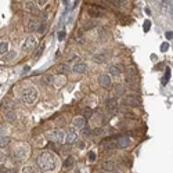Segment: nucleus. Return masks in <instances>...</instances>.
Here are the masks:
<instances>
[{"mask_svg": "<svg viewBox=\"0 0 173 173\" xmlns=\"http://www.w3.org/2000/svg\"><path fill=\"white\" fill-rule=\"evenodd\" d=\"M37 165L40 166V169L43 172H53L57 168V158L53 152L44 151L37 158Z\"/></svg>", "mask_w": 173, "mask_h": 173, "instance_id": "f257e3e1", "label": "nucleus"}, {"mask_svg": "<svg viewBox=\"0 0 173 173\" xmlns=\"http://www.w3.org/2000/svg\"><path fill=\"white\" fill-rule=\"evenodd\" d=\"M72 69H73V72H76V73H85L87 71V64L83 62V61H79L73 65Z\"/></svg>", "mask_w": 173, "mask_h": 173, "instance_id": "4468645a", "label": "nucleus"}, {"mask_svg": "<svg viewBox=\"0 0 173 173\" xmlns=\"http://www.w3.org/2000/svg\"><path fill=\"white\" fill-rule=\"evenodd\" d=\"M73 125H75V127H79V129H82L83 126H86V118L83 116H78L73 119Z\"/></svg>", "mask_w": 173, "mask_h": 173, "instance_id": "a211bd4d", "label": "nucleus"}, {"mask_svg": "<svg viewBox=\"0 0 173 173\" xmlns=\"http://www.w3.org/2000/svg\"><path fill=\"white\" fill-rule=\"evenodd\" d=\"M12 154H14V158L17 159V161H21V159H24L28 156V154H29V147L21 143L14 148Z\"/></svg>", "mask_w": 173, "mask_h": 173, "instance_id": "7ed1b4c3", "label": "nucleus"}, {"mask_svg": "<svg viewBox=\"0 0 173 173\" xmlns=\"http://www.w3.org/2000/svg\"><path fill=\"white\" fill-rule=\"evenodd\" d=\"M6 132H7V129H6V127L2 125V126H0V136H4Z\"/></svg>", "mask_w": 173, "mask_h": 173, "instance_id": "4c0bfd02", "label": "nucleus"}, {"mask_svg": "<svg viewBox=\"0 0 173 173\" xmlns=\"http://www.w3.org/2000/svg\"><path fill=\"white\" fill-rule=\"evenodd\" d=\"M150 29H151V21H150V20L144 21V25H143V31H144V32H148Z\"/></svg>", "mask_w": 173, "mask_h": 173, "instance_id": "bb28decb", "label": "nucleus"}, {"mask_svg": "<svg viewBox=\"0 0 173 173\" xmlns=\"http://www.w3.org/2000/svg\"><path fill=\"white\" fill-rule=\"evenodd\" d=\"M47 139L56 144H64V141H65V133L62 130H54V132L47 133Z\"/></svg>", "mask_w": 173, "mask_h": 173, "instance_id": "20e7f679", "label": "nucleus"}, {"mask_svg": "<svg viewBox=\"0 0 173 173\" xmlns=\"http://www.w3.org/2000/svg\"><path fill=\"white\" fill-rule=\"evenodd\" d=\"M96 158H97L96 152H93V151L89 152V161H90V162H94V161H96Z\"/></svg>", "mask_w": 173, "mask_h": 173, "instance_id": "2f4dec72", "label": "nucleus"}, {"mask_svg": "<svg viewBox=\"0 0 173 173\" xmlns=\"http://www.w3.org/2000/svg\"><path fill=\"white\" fill-rule=\"evenodd\" d=\"M10 141H11V139H10V137H7V136H0V147H2V148H3V147H7L8 146V144H10Z\"/></svg>", "mask_w": 173, "mask_h": 173, "instance_id": "6ab92c4d", "label": "nucleus"}, {"mask_svg": "<svg viewBox=\"0 0 173 173\" xmlns=\"http://www.w3.org/2000/svg\"><path fill=\"white\" fill-rule=\"evenodd\" d=\"M125 90H126V89H125L123 86H116V90L115 91H116V94H123Z\"/></svg>", "mask_w": 173, "mask_h": 173, "instance_id": "72a5a7b5", "label": "nucleus"}, {"mask_svg": "<svg viewBox=\"0 0 173 173\" xmlns=\"http://www.w3.org/2000/svg\"><path fill=\"white\" fill-rule=\"evenodd\" d=\"M67 2H68V0H64V3H67Z\"/></svg>", "mask_w": 173, "mask_h": 173, "instance_id": "de8ad7c7", "label": "nucleus"}, {"mask_svg": "<svg viewBox=\"0 0 173 173\" xmlns=\"http://www.w3.org/2000/svg\"><path fill=\"white\" fill-rule=\"evenodd\" d=\"M107 60H108L107 53H98V54H96V56H93V61L96 64H104Z\"/></svg>", "mask_w": 173, "mask_h": 173, "instance_id": "dca6fc26", "label": "nucleus"}, {"mask_svg": "<svg viewBox=\"0 0 173 173\" xmlns=\"http://www.w3.org/2000/svg\"><path fill=\"white\" fill-rule=\"evenodd\" d=\"M64 39H65V32L61 31V32L58 33V40H64Z\"/></svg>", "mask_w": 173, "mask_h": 173, "instance_id": "58836bf2", "label": "nucleus"}, {"mask_svg": "<svg viewBox=\"0 0 173 173\" xmlns=\"http://www.w3.org/2000/svg\"><path fill=\"white\" fill-rule=\"evenodd\" d=\"M105 108H107L108 111H111V114H116V111H118V101L115 100V98H108V100L105 101Z\"/></svg>", "mask_w": 173, "mask_h": 173, "instance_id": "9d476101", "label": "nucleus"}, {"mask_svg": "<svg viewBox=\"0 0 173 173\" xmlns=\"http://www.w3.org/2000/svg\"><path fill=\"white\" fill-rule=\"evenodd\" d=\"M8 51V43L7 42H2L0 43V54H6Z\"/></svg>", "mask_w": 173, "mask_h": 173, "instance_id": "412c9836", "label": "nucleus"}, {"mask_svg": "<svg viewBox=\"0 0 173 173\" xmlns=\"http://www.w3.org/2000/svg\"><path fill=\"white\" fill-rule=\"evenodd\" d=\"M76 139H78V133H76V129L75 127H68V130H67L65 133V141L67 144H72L76 141Z\"/></svg>", "mask_w": 173, "mask_h": 173, "instance_id": "423d86ee", "label": "nucleus"}, {"mask_svg": "<svg viewBox=\"0 0 173 173\" xmlns=\"http://www.w3.org/2000/svg\"><path fill=\"white\" fill-rule=\"evenodd\" d=\"M97 21L93 18V20H89V21H85L83 22V25H82V31L83 32H86V31H91L93 28H96L97 27Z\"/></svg>", "mask_w": 173, "mask_h": 173, "instance_id": "2eb2a0df", "label": "nucleus"}, {"mask_svg": "<svg viewBox=\"0 0 173 173\" xmlns=\"http://www.w3.org/2000/svg\"><path fill=\"white\" fill-rule=\"evenodd\" d=\"M123 72V68L121 65H111L110 67V76H119Z\"/></svg>", "mask_w": 173, "mask_h": 173, "instance_id": "f3484780", "label": "nucleus"}, {"mask_svg": "<svg viewBox=\"0 0 173 173\" xmlns=\"http://www.w3.org/2000/svg\"><path fill=\"white\" fill-rule=\"evenodd\" d=\"M35 46H36V39L33 36H28L24 43H22V51H29Z\"/></svg>", "mask_w": 173, "mask_h": 173, "instance_id": "6e6552de", "label": "nucleus"}, {"mask_svg": "<svg viewBox=\"0 0 173 173\" xmlns=\"http://www.w3.org/2000/svg\"><path fill=\"white\" fill-rule=\"evenodd\" d=\"M44 82H46V83H51V82H53V76H51V75H46V76H44Z\"/></svg>", "mask_w": 173, "mask_h": 173, "instance_id": "c9c22d12", "label": "nucleus"}, {"mask_svg": "<svg viewBox=\"0 0 173 173\" xmlns=\"http://www.w3.org/2000/svg\"><path fill=\"white\" fill-rule=\"evenodd\" d=\"M37 29V22L35 21H29V24H28V31H36Z\"/></svg>", "mask_w": 173, "mask_h": 173, "instance_id": "393cba45", "label": "nucleus"}, {"mask_svg": "<svg viewBox=\"0 0 173 173\" xmlns=\"http://www.w3.org/2000/svg\"><path fill=\"white\" fill-rule=\"evenodd\" d=\"M101 169L104 172H114L116 169V163L114 161H104L101 163Z\"/></svg>", "mask_w": 173, "mask_h": 173, "instance_id": "ddd939ff", "label": "nucleus"}, {"mask_svg": "<svg viewBox=\"0 0 173 173\" xmlns=\"http://www.w3.org/2000/svg\"><path fill=\"white\" fill-rule=\"evenodd\" d=\"M139 102V97H136V96H126L123 98V104L127 105V107H137Z\"/></svg>", "mask_w": 173, "mask_h": 173, "instance_id": "9b49d317", "label": "nucleus"}, {"mask_svg": "<svg viewBox=\"0 0 173 173\" xmlns=\"http://www.w3.org/2000/svg\"><path fill=\"white\" fill-rule=\"evenodd\" d=\"M0 173H17V172H15V169L6 168V166H0Z\"/></svg>", "mask_w": 173, "mask_h": 173, "instance_id": "5701e85b", "label": "nucleus"}, {"mask_svg": "<svg viewBox=\"0 0 173 173\" xmlns=\"http://www.w3.org/2000/svg\"><path fill=\"white\" fill-rule=\"evenodd\" d=\"M7 118H8L10 121H14V119H15V115L12 114V112H8V114H7Z\"/></svg>", "mask_w": 173, "mask_h": 173, "instance_id": "a19ab883", "label": "nucleus"}, {"mask_svg": "<svg viewBox=\"0 0 173 173\" xmlns=\"http://www.w3.org/2000/svg\"><path fill=\"white\" fill-rule=\"evenodd\" d=\"M161 7H162V10L166 12V11H169V7H172V4H169L168 0H163L162 4H161Z\"/></svg>", "mask_w": 173, "mask_h": 173, "instance_id": "a878e982", "label": "nucleus"}, {"mask_svg": "<svg viewBox=\"0 0 173 173\" xmlns=\"http://www.w3.org/2000/svg\"><path fill=\"white\" fill-rule=\"evenodd\" d=\"M91 133H93V136H100V134L104 133V129L102 127H96V129L91 130Z\"/></svg>", "mask_w": 173, "mask_h": 173, "instance_id": "c85d7f7f", "label": "nucleus"}, {"mask_svg": "<svg viewBox=\"0 0 173 173\" xmlns=\"http://www.w3.org/2000/svg\"><path fill=\"white\" fill-rule=\"evenodd\" d=\"M76 58H78V56H76V54H73V56H72V57H69L68 62H73V61H75V60H76Z\"/></svg>", "mask_w": 173, "mask_h": 173, "instance_id": "79ce46f5", "label": "nucleus"}, {"mask_svg": "<svg viewBox=\"0 0 173 173\" xmlns=\"http://www.w3.org/2000/svg\"><path fill=\"white\" fill-rule=\"evenodd\" d=\"M146 12H147V14H148V15H150V14H151V10H150V8H148V7H147V8H146Z\"/></svg>", "mask_w": 173, "mask_h": 173, "instance_id": "49530a36", "label": "nucleus"}, {"mask_svg": "<svg viewBox=\"0 0 173 173\" xmlns=\"http://www.w3.org/2000/svg\"><path fill=\"white\" fill-rule=\"evenodd\" d=\"M104 8L102 7H98V6H96V4H93V6H90V7L87 8V12H89V15H90L91 18H100V17H102V14H104Z\"/></svg>", "mask_w": 173, "mask_h": 173, "instance_id": "39448f33", "label": "nucleus"}, {"mask_svg": "<svg viewBox=\"0 0 173 173\" xmlns=\"http://www.w3.org/2000/svg\"><path fill=\"white\" fill-rule=\"evenodd\" d=\"M25 10L32 12V14H39V7H37V4L35 2H32V0H27V2H25Z\"/></svg>", "mask_w": 173, "mask_h": 173, "instance_id": "f8f14e48", "label": "nucleus"}, {"mask_svg": "<svg viewBox=\"0 0 173 173\" xmlns=\"http://www.w3.org/2000/svg\"><path fill=\"white\" fill-rule=\"evenodd\" d=\"M98 83H100L101 87H104V89H110L111 86H112L111 76H110V75H100V76H98Z\"/></svg>", "mask_w": 173, "mask_h": 173, "instance_id": "1a4fd4ad", "label": "nucleus"}, {"mask_svg": "<svg viewBox=\"0 0 173 173\" xmlns=\"http://www.w3.org/2000/svg\"><path fill=\"white\" fill-rule=\"evenodd\" d=\"M43 51H44V44H40L39 49H37V50H36V53H35V57H36V58H39L42 54H43Z\"/></svg>", "mask_w": 173, "mask_h": 173, "instance_id": "cd10ccee", "label": "nucleus"}, {"mask_svg": "<svg viewBox=\"0 0 173 173\" xmlns=\"http://www.w3.org/2000/svg\"><path fill=\"white\" fill-rule=\"evenodd\" d=\"M91 114H93V111L90 110V108H85V116L83 118H90Z\"/></svg>", "mask_w": 173, "mask_h": 173, "instance_id": "f704fd0d", "label": "nucleus"}, {"mask_svg": "<svg viewBox=\"0 0 173 173\" xmlns=\"http://www.w3.org/2000/svg\"><path fill=\"white\" fill-rule=\"evenodd\" d=\"M3 158H4V155H3V152H2V151H0V162H2V161H3Z\"/></svg>", "mask_w": 173, "mask_h": 173, "instance_id": "a18cd8bd", "label": "nucleus"}, {"mask_svg": "<svg viewBox=\"0 0 173 173\" xmlns=\"http://www.w3.org/2000/svg\"><path fill=\"white\" fill-rule=\"evenodd\" d=\"M168 47H169V44H168V43H163V44H162V47H161V50H162V51H166V50H168Z\"/></svg>", "mask_w": 173, "mask_h": 173, "instance_id": "37998d69", "label": "nucleus"}, {"mask_svg": "<svg viewBox=\"0 0 173 173\" xmlns=\"http://www.w3.org/2000/svg\"><path fill=\"white\" fill-rule=\"evenodd\" d=\"M112 3H115L116 6H125L126 4V0H111Z\"/></svg>", "mask_w": 173, "mask_h": 173, "instance_id": "473e14b6", "label": "nucleus"}, {"mask_svg": "<svg viewBox=\"0 0 173 173\" xmlns=\"http://www.w3.org/2000/svg\"><path fill=\"white\" fill-rule=\"evenodd\" d=\"M72 165H73V158L72 156H68L65 159V162H64V168H71Z\"/></svg>", "mask_w": 173, "mask_h": 173, "instance_id": "b1692460", "label": "nucleus"}, {"mask_svg": "<svg viewBox=\"0 0 173 173\" xmlns=\"http://www.w3.org/2000/svg\"><path fill=\"white\" fill-rule=\"evenodd\" d=\"M78 147H79V148H81V150H83V148H85V147H86V144L83 143V141H79V143H78Z\"/></svg>", "mask_w": 173, "mask_h": 173, "instance_id": "c03bdc74", "label": "nucleus"}, {"mask_svg": "<svg viewBox=\"0 0 173 173\" xmlns=\"http://www.w3.org/2000/svg\"><path fill=\"white\" fill-rule=\"evenodd\" d=\"M22 173H36V171H35L33 166L28 165V166H24V168H22Z\"/></svg>", "mask_w": 173, "mask_h": 173, "instance_id": "4be33fe9", "label": "nucleus"}, {"mask_svg": "<svg viewBox=\"0 0 173 173\" xmlns=\"http://www.w3.org/2000/svg\"><path fill=\"white\" fill-rule=\"evenodd\" d=\"M37 32H39V33H43L44 31H46V27H44V25H42V27H37V29H36Z\"/></svg>", "mask_w": 173, "mask_h": 173, "instance_id": "ea45409f", "label": "nucleus"}, {"mask_svg": "<svg viewBox=\"0 0 173 173\" xmlns=\"http://www.w3.org/2000/svg\"><path fill=\"white\" fill-rule=\"evenodd\" d=\"M37 7H46L47 6V0H36Z\"/></svg>", "mask_w": 173, "mask_h": 173, "instance_id": "7c9ffc66", "label": "nucleus"}, {"mask_svg": "<svg viewBox=\"0 0 173 173\" xmlns=\"http://www.w3.org/2000/svg\"><path fill=\"white\" fill-rule=\"evenodd\" d=\"M68 71H69L68 65H65V64H64V65H60V68H58V72H61V73H67Z\"/></svg>", "mask_w": 173, "mask_h": 173, "instance_id": "c756f323", "label": "nucleus"}, {"mask_svg": "<svg viewBox=\"0 0 173 173\" xmlns=\"http://www.w3.org/2000/svg\"><path fill=\"white\" fill-rule=\"evenodd\" d=\"M36 98H37V90H36L35 87H28V89H25V90L22 91V94H21V100L24 101L25 104H28V105L35 104Z\"/></svg>", "mask_w": 173, "mask_h": 173, "instance_id": "f03ea898", "label": "nucleus"}, {"mask_svg": "<svg viewBox=\"0 0 173 173\" xmlns=\"http://www.w3.org/2000/svg\"><path fill=\"white\" fill-rule=\"evenodd\" d=\"M165 36H166V39H168V40H172V37H173V32H172V31L166 32V35H165Z\"/></svg>", "mask_w": 173, "mask_h": 173, "instance_id": "e433bc0d", "label": "nucleus"}, {"mask_svg": "<svg viewBox=\"0 0 173 173\" xmlns=\"http://www.w3.org/2000/svg\"><path fill=\"white\" fill-rule=\"evenodd\" d=\"M130 144H132V140H130V137H127V136H119L116 139L118 148H127V147H130Z\"/></svg>", "mask_w": 173, "mask_h": 173, "instance_id": "0eeeda50", "label": "nucleus"}, {"mask_svg": "<svg viewBox=\"0 0 173 173\" xmlns=\"http://www.w3.org/2000/svg\"><path fill=\"white\" fill-rule=\"evenodd\" d=\"M171 75H172V72H171V68H166V71H165V75H163V79H162V85H166L169 81V78H171Z\"/></svg>", "mask_w": 173, "mask_h": 173, "instance_id": "aec40b11", "label": "nucleus"}]
</instances>
